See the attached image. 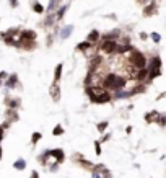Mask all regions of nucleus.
Listing matches in <instances>:
<instances>
[{
    "instance_id": "1",
    "label": "nucleus",
    "mask_w": 166,
    "mask_h": 178,
    "mask_svg": "<svg viewBox=\"0 0 166 178\" xmlns=\"http://www.w3.org/2000/svg\"><path fill=\"white\" fill-rule=\"evenodd\" d=\"M101 87L107 91H111V93L116 90H122L127 87V77L117 75V74H106L101 78Z\"/></svg>"
},
{
    "instance_id": "2",
    "label": "nucleus",
    "mask_w": 166,
    "mask_h": 178,
    "mask_svg": "<svg viewBox=\"0 0 166 178\" xmlns=\"http://www.w3.org/2000/svg\"><path fill=\"white\" fill-rule=\"evenodd\" d=\"M127 61H129V66H132V67H135L137 70H140V69H145L147 67V64H148V59H147V56L142 53V51H139V49H135V48H132V51H129L127 54Z\"/></svg>"
},
{
    "instance_id": "3",
    "label": "nucleus",
    "mask_w": 166,
    "mask_h": 178,
    "mask_svg": "<svg viewBox=\"0 0 166 178\" xmlns=\"http://www.w3.org/2000/svg\"><path fill=\"white\" fill-rule=\"evenodd\" d=\"M117 41L114 39H107V41H99V46H98V51L104 54H114L116 53V48H117Z\"/></svg>"
},
{
    "instance_id": "4",
    "label": "nucleus",
    "mask_w": 166,
    "mask_h": 178,
    "mask_svg": "<svg viewBox=\"0 0 166 178\" xmlns=\"http://www.w3.org/2000/svg\"><path fill=\"white\" fill-rule=\"evenodd\" d=\"M49 95L52 98L54 103H59L60 98H62V90H60V83L59 82H52L49 87Z\"/></svg>"
},
{
    "instance_id": "5",
    "label": "nucleus",
    "mask_w": 166,
    "mask_h": 178,
    "mask_svg": "<svg viewBox=\"0 0 166 178\" xmlns=\"http://www.w3.org/2000/svg\"><path fill=\"white\" fill-rule=\"evenodd\" d=\"M73 162L78 163L80 167H83L85 170H90V172L95 168V163H93V162H90L88 159H85L82 154H75V155H73Z\"/></svg>"
},
{
    "instance_id": "6",
    "label": "nucleus",
    "mask_w": 166,
    "mask_h": 178,
    "mask_svg": "<svg viewBox=\"0 0 166 178\" xmlns=\"http://www.w3.org/2000/svg\"><path fill=\"white\" fill-rule=\"evenodd\" d=\"M3 87L7 88V90H13L16 87H20V78L16 74H11V75H8V78L3 82Z\"/></svg>"
},
{
    "instance_id": "7",
    "label": "nucleus",
    "mask_w": 166,
    "mask_h": 178,
    "mask_svg": "<svg viewBox=\"0 0 166 178\" xmlns=\"http://www.w3.org/2000/svg\"><path fill=\"white\" fill-rule=\"evenodd\" d=\"M163 62H161V57L158 54H153L148 57V64H147V69L148 70H152V69H161Z\"/></svg>"
},
{
    "instance_id": "8",
    "label": "nucleus",
    "mask_w": 166,
    "mask_h": 178,
    "mask_svg": "<svg viewBox=\"0 0 166 178\" xmlns=\"http://www.w3.org/2000/svg\"><path fill=\"white\" fill-rule=\"evenodd\" d=\"M18 38L21 39V41H36L38 34H36V31H34V30H21Z\"/></svg>"
},
{
    "instance_id": "9",
    "label": "nucleus",
    "mask_w": 166,
    "mask_h": 178,
    "mask_svg": "<svg viewBox=\"0 0 166 178\" xmlns=\"http://www.w3.org/2000/svg\"><path fill=\"white\" fill-rule=\"evenodd\" d=\"M51 157L54 159V162H57L60 165L65 160V152L62 150V149H59V147H57V149H51Z\"/></svg>"
},
{
    "instance_id": "10",
    "label": "nucleus",
    "mask_w": 166,
    "mask_h": 178,
    "mask_svg": "<svg viewBox=\"0 0 166 178\" xmlns=\"http://www.w3.org/2000/svg\"><path fill=\"white\" fill-rule=\"evenodd\" d=\"M147 78H148V69H140V70H137L135 72V75L132 77V80H135L137 83H145L147 82Z\"/></svg>"
},
{
    "instance_id": "11",
    "label": "nucleus",
    "mask_w": 166,
    "mask_h": 178,
    "mask_svg": "<svg viewBox=\"0 0 166 178\" xmlns=\"http://www.w3.org/2000/svg\"><path fill=\"white\" fill-rule=\"evenodd\" d=\"M132 96V93H130V90H116V91H112V100H127Z\"/></svg>"
},
{
    "instance_id": "12",
    "label": "nucleus",
    "mask_w": 166,
    "mask_h": 178,
    "mask_svg": "<svg viewBox=\"0 0 166 178\" xmlns=\"http://www.w3.org/2000/svg\"><path fill=\"white\" fill-rule=\"evenodd\" d=\"M73 33V25H64L60 28V33H59V38L60 39H68Z\"/></svg>"
},
{
    "instance_id": "13",
    "label": "nucleus",
    "mask_w": 166,
    "mask_h": 178,
    "mask_svg": "<svg viewBox=\"0 0 166 178\" xmlns=\"http://www.w3.org/2000/svg\"><path fill=\"white\" fill-rule=\"evenodd\" d=\"M158 2L155 0V2H150V3H147L145 5V8H144V16H152V15H155L156 13V8H158Z\"/></svg>"
},
{
    "instance_id": "14",
    "label": "nucleus",
    "mask_w": 166,
    "mask_h": 178,
    "mask_svg": "<svg viewBox=\"0 0 166 178\" xmlns=\"http://www.w3.org/2000/svg\"><path fill=\"white\" fill-rule=\"evenodd\" d=\"M87 41H90L91 44H96L101 41V33L98 30H91L88 34H87Z\"/></svg>"
},
{
    "instance_id": "15",
    "label": "nucleus",
    "mask_w": 166,
    "mask_h": 178,
    "mask_svg": "<svg viewBox=\"0 0 166 178\" xmlns=\"http://www.w3.org/2000/svg\"><path fill=\"white\" fill-rule=\"evenodd\" d=\"M158 116H160V111L153 110V111L145 113L144 119H145V123H147V124H152V123H156V121H158Z\"/></svg>"
},
{
    "instance_id": "16",
    "label": "nucleus",
    "mask_w": 166,
    "mask_h": 178,
    "mask_svg": "<svg viewBox=\"0 0 166 178\" xmlns=\"http://www.w3.org/2000/svg\"><path fill=\"white\" fill-rule=\"evenodd\" d=\"M20 103H21L20 98H10L8 95L5 96V105H7V108H11V110H18V108H20Z\"/></svg>"
},
{
    "instance_id": "17",
    "label": "nucleus",
    "mask_w": 166,
    "mask_h": 178,
    "mask_svg": "<svg viewBox=\"0 0 166 178\" xmlns=\"http://www.w3.org/2000/svg\"><path fill=\"white\" fill-rule=\"evenodd\" d=\"M55 23H57V16H55V11H52V13L46 15V20H44L43 25L46 28H51V26H55Z\"/></svg>"
},
{
    "instance_id": "18",
    "label": "nucleus",
    "mask_w": 166,
    "mask_h": 178,
    "mask_svg": "<svg viewBox=\"0 0 166 178\" xmlns=\"http://www.w3.org/2000/svg\"><path fill=\"white\" fill-rule=\"evenodd\" d=\"M5 118H7L10 123H15V121H18V119H20L18 111H16V110H11V108H7V111H5Z\"/></svg>"
},
{
    "instance_id": "19",
    "label": "nucleus",
    "mask_w": 166,
    "mask_h": 178,
    "mask_svg": "<svg viewBox=\"0 0 166 178\" xmlns=\"http://www.w3.org/2000/svg\"><path fill=\"white\" fill-rule=\"evenodd\" d=\"M91 48H93V44H91L90 41H82V43H78L77 46H75V51H78V53H87V51H90Z\"/></svg>"
},
{
    "instance_id": "20",
    "label": "nucleus",
    "mask_w": 166,
    "mask_h": 178,
    "mask_svg": "<svg viewBox=\"0 0 166 178\" xmlns=\"http://www.w3.org/2000/svg\"><path fill=\"white\" fill-rule=\"evenodd\" d=\"M62 5L60 0H51L49 5L46 7V13H52V11H57V8H59Z\"/></svg>"
},
{
    "instance_id": "21",
    "label": "nucleus",
    "mask_w": 166,
    "mask_h": 178,
    "mask_svg": "<svg viewBox=\"0 0 166 178\" xmlns=\"http://www.w3.org/2000/svg\"><path fill=\"white\" fill-rule=\"evenodd\" d=\"M68 10V3H64V5H60L59 8H57V11H55V16H57V21H60L62 18L65 16V11Z\"/></svg>"
},
{
    "instance_id": "22",
    "label": "nucleus",
    "mask_w": 166,
    "mask_h": 178,
    "mask_svg": "<svg viewBox=\"0 0 166 178\" xmlns=\"http://www.w3.org/2000/svg\"><path fill=\"white\" fill-rule=\"evenodd\" d=\"M62 70H64V64H57L55 69H54V82H59V83H60Z\"/></svg>"
},
{
    "instance_id": "23",
    "label": "nucleus",
    "mask_w": 166,
    "mask_h": 178,
    "mask_svg": "<svg viewBox=\"0 0 166 178\" xmlns=\"http://www.w3.org/2000/svg\"><path fill=\"white\" fill-rule=\"evenodd\" d=\"M31 7H33V11H34V13H39V15H41V13H46V7H44L43 3H39V2H33Z\"/></svg>"
},
{
    "instance_id": "24",
    "label": "nucleus",
    "mask_w": 166,
    "mask_h": 178,
    "mask_svg": "<svg viewBox=\"0 0 166 178\" xmlns=\"http://www.w3.org/2000/svg\"><path fill=\"white\" fill-rule=\"evenodd\" d=\"M13 168H16V170H25V168H26V160H25V159H16L15 163H13Z\"/></svg>"
},
{
    "instance_id": "25",
    "label": "nucleus",
    "mask_w": 166,
    "mask_h": 178,
    "mask_svg": "<svg viewBox=\"0 0 166 178\" xmlns=\"http://www.w3.org/2000/svg\"><path fill=\"white\" fill-rule=\"evenodd\" d=\"M109 128V121H101V123H98L96 124V131H98V133H106V129Z\"/></svg>"
},
{
    "instance_id": "26",
    "label": "nucleus",
    "mask_w": 166,
    "mask_h": 178,
    "mask_svg": "<svg viewBox=\"0 0 166 178\" xmlns=\"http://www.w3.org/2000/svg\"><path fill=\"white\" fill-rule=\"evenodd\" d=\"M65 133V129H64V126H62V124H55V128L52 129V136H62V134H64Z\"/></svg>"
},
{
    "instance_id": "27",
    "label": "nucleus",
    "mask_w": 166,
    "mask_h": 178,
    "mask_svg": "<svg viewBox=\"0 0 166 178\" xmlns=\"http://www.w3.org/2000/svg\"><path fill=\"white\" fill-rule=\"evenodd\" d=\"M156 124L160 126V128H166V113H160Z\"/></svg>"
},
{
    "instance_id": "28",
    "label": "nucleus",
    "mask_w": 166,
    "mask_h": 178,
    "mask_svg": "<svg viewBox=\"0 0 166 178\" xmlns=\"http://www.w3.org/2000/svg\"><path fill=\"white\" fill-rule=\"evenodd\" d=\"M41 139H43V134H41V133H33V134H31V144H33V146H36Z\"/></svg>"
},
{
    "instance_id": "29",
    "label": "nucleus",
    "mask_w": 166,
    "mask_h": 178,
    "mask_svg": "<svg viewBox=\"0 0 166 178\" xmlns=\"http://www.w3.org/2000/svg\"><path fill=\"white\" fill-rule=\"evenodd\" d=\"M150 38L153 39V43H155V44H160V43H161V34L156 33V31L150 33Z\"/></svg>"
},
{
    "instance_id": "30",
    "label": "nucleus",
    "mask_w": 166,
    "mask_h": 178,
    "mask_svg": "<svg viewBox=\"0 0 166 178\" xmlns=\"http://www.w3.org/2000/svg\"><path fill=\"white\" fill-rule=\"evenodd\" d=\"M93 170H96V172H99V173L103 175V173H106V172L109 170V168H107V167H106L104 163H98V165H95V168H93Z\"/></svg>"
},
{
    "instance_id": "31",
    "label": "nucleus",
    "mask_w": 166,
    "mask_h": 178,
    "mask_svg": "<svg viewBox=\"0 0 166 178\" xmlns=\"http://www.w3.org/2000/svg\"><path fill=\"white\" fill-rule=\"evenodd\" d=\"M95 152H96V155H101V142L99 141H95Z\"/></svg>"
},
{
    "instance_id": "32",
    "label": "nucleus",
    "mask_w": 166,
    "mask_h": 178,
    "mask_svg": "<svg viewBox=\"0 0 166 178\" xmlns=\"http://www.w3.org/2000/svg\"><path fill=\"white\" fill-rule=\"evenodd\" d=\"M109 139H111V133H104V134L101 136V139H99V142H101V144H103V142H107V141H109Z\"/></svg>"
},
{
    "instance_id": "33",
    "label": "nucleus",
    "mask_w": 166,
    "mask_h": 178,
    "mask_svg": "<svg viewBox=\"0 0 166 178\" xmlns=\"http://www.w3.org/2000/svg\"><path fill=\"white\" fill-rule=\"evenodd\" d=\"M139 38L142 39V41H147V39L150 38V34H148V33H145V31H140V34H139Z\"/></svg>"
},
{
    "instance_id": "34",
    "label": "nucleus",
    "mask_w": 166,
    "mask_h": 178,
    "mask_svg": "<svg viewBox=\"0 0 166 178\" xmlns=\"http://www.w3.org/2000/svg\"><path fill=\"white\" fill-rule=\"evenodd\" d=\"M46 44H47V46H52V44H54V36H52V34H47V39H46Z\"/></svg>"
},
{
    "instance_id": "35",
    "label": "nucleus",
    "mask_w": 166,
    "mask_h": 178,
    "mask_svg": "<svg viewBox=\"0 0 166 178\" xmlns=\"http://www.w3.org/2000/svg\"><path fill=\"white\" fill-rule=\"evenodd\" d=\"M8 75H10L8 72H5V70H0V80H3V82H5V80L8 78Z\"/></svg>"
},
{
    "instance_id": "36",
    "label": "nucleus",
    "mask_w": 166,
    "mask_h": 178,
    "mask_svg": "<svg viewBox=\"0 0 166 178\" xmlns=\"http://www.w3.org/2000/svg\"><path fill=\"white\" fill-rule=\"evenodd\" d=\"M91 178H103V175L96 170H91Z\"/></svg>"
},
{
    "instance_id": "37",
    "label": "nucleus",
    "mask_w": 166,
    "mask_h": 178,
    "mask_svg": "<svg viewBox=\"0 0 166 178\" xmlns=\"http://www.w3.org/2000/svg\"><path fill=\"white\" fill-rule=\"evenodd\" d=\"M8 2H10V7H11V8H16V7H18V0H8Z\"/></svg>"
},
{
    "instance_id": "38",
    "label": "nucleus",
    "mask_w": 166,
    "mask_h": 178,
    "mask_svg": "<svg viewBox=\"0 0 166 178\" xmlns=\"http://www.w3.org/2000/svg\"><path fill=\"white\" fill-rule=\"evenodd\" d=\"M10 126H11V123H10V121H8V119H7V121H5V123L2 124V128H3V129H8V128H10Z\"/></svg>"
},
{
    "instance_id": "39",
    "label": "nucleus",
    "mask_w": 166,
    "mask_h": 178,
    "mask_svg": "<svg viewBox=\"0 0 166 178\" xmlns=\"http://www.w3.org/2000/svg\"><path fill=\"white\" fill-rule=\"evenodd\" d=\"M3 134H5V129L2 128V124H0V142H2V139H3Z\"/></svg>"
},
{
    "instance_id": "40",
    "label": "nucleus",
    "mask_w": 166,
    "mask_h": 178,
    "mask_svg": "<svg viewBox=\"0 0 166 178\" xmlns=\"http://www.w3.org/2000/svg\"><path fill=\"white\" fill-rule=\"evenodd\" d=\"M103 178H112V175H111V170H107L106 173H103Z\"/></svg>"
},
{
    "instance_id": "41",
    "label": "nucleus",
    "mask_w": 166,
    "mask_h": 178,
    "mask_svg": "<svg viewBox=\"0 0 166 178\" xmlns=\"http://www.w3.org/2000/svg\"><path fill=\"white\" fill-rule=\"evenodd\" d=\"M31 178H39V173H38L36 170H33V172H31Z\"/></svg>"
},
{
    "instance_id": "42",
    "label": "nucleus",
    "mask_w": 166,
    "mask_h": 178,
    "mask_svg": "<svg viewBox=\"0 0 166 178\" xmlns=\"http://www.w3.org/2000/svg\"><path fill=\"white\" fill-rule=\"evenodd\" d=\"M137 2H139V3H142V5H147V3H150L152 0H137Z\"/></svg>"
},
{
    "instance_id": "43",
    "label": "nucleus",
    "mask_w": 166,
    "mask_h": 178,
    "mask_svg": "<svg viewBox=\"0 0 166 178\" xmlns=\"http://www.w3.org/2000/svg\"><path fill=\"white\" fill-rule=\"evenodd\" d=\"M132 126H127V128H125V133H127V134H130V133H132Z\"/></svg>"
},
{
    "instance_id": "44",
    "label": "nucleus",
    "mask_w": 166,
    "mask_h": 178,
    "mask_svg": "<svg viewBox=\"0 0 166 178\" xmlns=\"http://www.w3.org/2000/svg\"><path fill=\"white\" fill-rule=\"evenodd\" d=\"M2 154H3V149H2V146H0V160H2V157H3Z\"/></svg>"
},
{
    "instance_id": "45",
    "label": "nucleus",
    "mask_w": 166,
    "mask_h": 178,
    "mask_svg": "<svg viewBox=\"0 0 166 178\" xmlns=\"http://www.w3.org/2000/svg\"><path fill=\"white\" fill-rule=\"evenodd\" d=\"M3 87V80H0V88H2Z\"/></svg>"
}]
</instances>
